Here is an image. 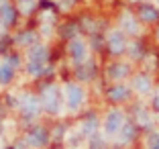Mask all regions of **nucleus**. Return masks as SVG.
Masks as SVG:
<instances>
[{
	"label": "nucleus",
	"instance_id": "15",
	"mask_svg": "<svg viewBox=\"0 0 159 149\" xmlns=\"http://www.w3.org/2000/svg\"><path fill=\"white\" fill-rule=\"evenodd\" d=\"M14 76V68L12 65H8L4 61V63H0V84H8L10 80H12Z\"/></svg>",
	"mask_w": 159,
	"mask_h": 149
},
{
	"label": "nucleus",
	"instance_id": "10",
	"mask_svg": "<svg viewBox=\"0 0 159 149\" xmlns=\"http://www.w3.org/2000/svg\"><path fill=\"white\" fill-rule=\"evenodd\" d=\"M133 88H135L137 92H141V94H147L151 90V80L147 78L145 74H141V76H137V78L133 80Z\"/></svg>",
	"mask_w": 159,
	"mask_h": 149
},
{
	"label": "nucleus",
	"instance_id": "26",
	"mask_svg": "<svg viewBox=\"0 0 159 149\" xmlns=\"http://www.w3.org/2000/svg\"><path fill=\"white\" fill-rule=\"evenodd\" d=\"M157 37H159V31H157Z\"/></svg>",
	"mask_w": 159,
	"mask_h": 149
},
{
	"label": "nucleus",
	"instance_id": "6",
	"mask_svg": "<svg viewBox=\"0 0 159 149\" xmlns=\"http://www.w3.org/2000/svg\"><path fill=\"white\" fill-rule=\"evenodd\" d=\"M108 49H110L114 55H118V53H122L126 49V39L120 31H112L108 35Z\"/></svg>",
	"mask_w": 159,
	"mask_h": 149
},
{
	"label": "nucleus",
	"instance_id": "23",
	"mask_svg": "<svg viewBox=\"0 0 159 149\" xmlns=\"http://www.w3.org/2000/svg\"><path fill=\"white\" fill-rule=\"evenodd\" d=\"M6 63L12 65V68H16V65H19V57H8V59H6Z\"/></svg>",
	"mask_w": 159,
	"mask_h": 149
},
{
	"label": "nucleus",
	"instance_id": "21",
	"mask_svg": "<svg viewBox=\"0 0 159 149\" xmlns=\"http://www.w3.org/2000/svg\"><path fill=\"white\" fill-rule=\"evenodd\" d=\"M147 145H149V149H159V133H153L147 139Z\"/></svg>",
	"mask_w": 159,
	"mask_h": 149
},
{
	"label": "nucleus",
	"instance_id": "16",
	"mask_svg": "<svg viewBox=\"0 0 159 149\" xmlns=\"http://www.w3.org/2000/svg\"><path fill=\"white\" fill-rule=\"evenodd\" d=\"M96 129H98V123H96L94 117L86 119L84 125H82V133H84V135H96Z\"/></svg>",
	"mask_w": 159,
	"mask_h": 149
},
{
	"label": "nucleus",
	"instance_id": "17",
	"mask_svg": "<svg viewBox=\"0 0 159 149\" xmlns=\"http://www.w3.org/2000/svg\"><path fill=\"white\" fill-rule=\"evenodd\" d=\"M92 72H94V63H86L82 68H78V78L80 80H90L92 78Z\"/></svg>",
	"mask_w": 159,
	"mask_h": 149
},
{
	"label": "nucleus",
	"instance_id": "12",
	"mask_svg": "<svg viewBox=\"0 0 159 149\" xmlns=\"http://www.w3.org/2000/svg\"><path fill=\"white\" fill-rule=\"evenodd\" d=\"M129 96V88L126 86H112L108 90V98L110 100H125Z\"/></svg>",
	"mask_w": 159,
	"mask_h": 149
},
{
	"label": "nucleus",
	"instance_id": "5",
	"mask_svg": "<svg viewBox=\"0 0 159 149\" xmlns=\"http://www.w3.org/2000/svg\"><path fill=\"white\" fill-rule=\"evenodd\" d=\"M27 141H29V145H33V147H45L47 141H49V133H47V129H43V127H35V129L29 131Z\"/></svg>",
	"mask_w": 159,
	"mask_h": 149
},
{
	"label": "nucleus",
	"instance_id": "19",
	"mask_svg": "<svg viewBox=\"0 0 159 149\" xmlns=\"http://www.w3.org/2000/svg\"><path fill=\"white\" fill-rule=\"evenodd\" d=\"M19 8L20 12H31V10L35 8V0H19Z\"/></svg>",
	"mask_w": 159,
	"mask_h": 149
},
{
	"label": "nucleus",
	"instance_id": "2",
	"mask_svg": "<svg viewBox=\"0 0 159 149\" xmlns=\"http://www.w3.org/2000/svg\"><path fill=\"white\" fill-rule=\"evenodd\" d=\"M59 104H61V96H59L57 86H47L43 90V106H45V110L51 112V114H57L59 112Z\"/></svg>",
	"mask_w": 159,
	"mask_h": 149
},
{
	"label": "nucleus",
	"instance_id": "7",
	"mask_svg": "<svg viewBox=\"0 0 159 149\" xmlns=\"http://www.w3.org/2000/svg\"><path fill=\"white\" fill-rule=\"evenodd\" d=\"M125 125V117H122V112L120 110H112V112H108V117H106V125H104V129H106L108 135H114L120 127Z\"/></svg>",
	"mask_w": 159,
	"mask_h": 149
},
{
	"label": "nucleus",
	"instance_id": "22",
	"mask_svg": "<svg viewBox=\"0 0 159 149\" xmlns=\"http://www.w3.org/2000/svg\"><path fill=\"white\" fill-rule=\"evenodd\" d=\"M19 41L23 43V45H27V43H33V41H35V35H33V33H23Z\"/></svg>",
	"mask_w": 159,
	"mask_h": 149
},
{
	"label": "nucleus",
	"instance_id": "18",
	"mask_svg": "<svg viewBox=\"0 0 159 149\" xmlns=\"http://www.w3.org/2000/svg\"><path fill=\"white\" fill-rule=\"evenodd\" d=\"M120 129H122V133H120L122 141H133V139H135V127H133V125H122Z\"/></svg>",
	"mask_w": 159,
	"mask_h": 149
},
{
	"label": "nucleus",
	"instance_id": "14",
	"mask_svg": "<svg viewBox=\"0 0 159 149\" xmlns=\"http://www.w3.org/2000/svg\"><path fill=\"white\" fill-rule=\"evenodd\" d=\"M120 23H122V29H125V31H129L131 35H135V33H139V27H137L135 19H133V16H131L129 12H125V14H122Z\"/></svg>",
	"mask_w": 159,
	"mask_h": 149
},
{
	"label": "nucleus",
	"instance_id": "24",
	"mask_svg": "<svg viewBox=\"0 0 159 149\" xmlns=\"http://www.w3.org/2000/svg\"><path fill=\"white\" fill-rule=\"evenodd\" d=\"M153 106H155V110L159 112V92L155 94V98H153Z\"/></svg>",
	"mask_w": 159,
	"mask_h": 149
},
{
	"label": "nucleus",
	"instance_id": "25",
	"mask_svg": "<svg viewBox=\"0 0 159 149\" xmlns=\"http://www.w3.org/2000/svg\"><path fill=\"white\" fill-rule=\"evenodd\" d=\"M0 35H2V23H0Z\"/></svg>",
	"mask_w": 159,
	"mask_h": 149
},
{
	"label": "nucleus",
	"instance_id": "3",
	"mask_svg": "<svg viewBox=\"0 0 159 149\" xmlns=\"http://www.w3.org/2000/svg\"><path fill=\"white\" fill-rule=\"evenodd\" d=\"M67 51H70V57L74 61H86V57H88V47H86V43L82 41L80 37H74L70 41V47H67Z\"/></svg>",
	"mask_w": 159,
	"mask_h": 149
},
{
	"label": "nucleus",
	"instance_id": "4",
	"mask_svg": "<svg viewBox=\"0 0 159 149\" xmlns=\"http://www.w3.org/2000/svg\"><path fill=\"white\" fill-rule=\"evenodd\" d=\"M66 100H67V106H70L71 110L80 108V104L84 102V90L80 88V86H75V84H70L66 88Z\"/></svg>",
	"mask_w": 159,
	"mask_h": 149
},
{
	"label": "nucleus",
	"instance_id": "9",
	"mask_svg": "<svg viewBox=\"0 0 159 149\" xmlns=\"http://www.w3.org/2000/svg\"><path fill=\"white\" fill-rule=\"evenodd\" d=\"M14 19H16V10H14V6L2 2V4H0V23L2 25H12Z\"/></svg>",
	"mask_w": 159,
	"mask_h": 149
},
{
	"label": "nucleus",
	"instance_id": "20",
	"mask_svg": "<svg viewBox=\"0 0 159 149\" xmlns=\"http://www.w3.org/2000/svg\"><path fill=\"white\" fill-rule=\"evenodd\" d=\"M137 119H139L141 125H145V127H149V125H151V117H149V112H145L143 108H141V110H137Z\"/></svg>",
	"mask_w": 159,
	"mask_h": 149
},
{
	"label": "nucleus",
	"instance_id": "1",
	"mask_svg": "<svg viewBox=\"0 0 159 149\" xmlns=\"http://www.w3.org/2000/svg\"><path fill=\"white\" fill-rule=\"evenodd\" d=\"M47 57H49V51L47 47H33L31 49V55H29V74L39 76L43 70H45V63H47Z\"/></svg>",
	"mask_w": 159,
	"mask_h": 149
},
{
	"label": "nucleus",
	"instance_id": "13",
	"mask_svg": "<svg viewBox=\"0 0 159 149\" xmlns=\"http://www.w3.org/2000/svg\"><path fill=\"white\" fill-rule=\"evenodd\" d=\"M139 14H141V19L145 21V23H155V21H157V10L153 8V6H141V10H139Z\"/></svg>",
	"mask_w": 159,
	"mask_h": 149
},
{
	"label": "nucleus",
	"instance_id": "11",
	"mask_svg": "<svg viewBox=\"0 0 159 149\" xmlns=\"http://www.w3.org/2000/svg\"><path fill=\"white\" fill-rule=\"evenodd\" d=\"M126 72H129V65H126V63H112L110 68H108V76H110L112 80L125 78Z\"/></svg>",
	"mask_w": 159,
	"mask_h": 149
},
{
	"label": "nucleus",
	"instance_id": "8",
	"mask_svg": "<svg viewBox=\"0 0 159 149\" xmlns=\"http://www.w3.org/2000/svg\"><path fill=\"white\" fill-rule=\"evenodd\" d=\"M20 108H23L25 117H35L39 112V102L35 96H23V100H20Z\"/></svg>",
	"mask_w": 159,
	"mask_h": 149
}]
</instances>
